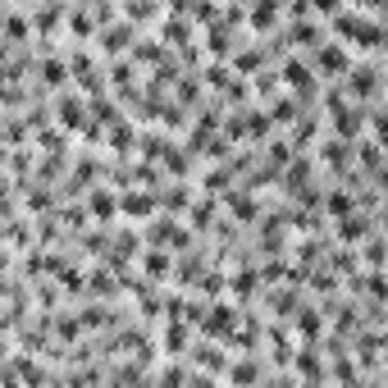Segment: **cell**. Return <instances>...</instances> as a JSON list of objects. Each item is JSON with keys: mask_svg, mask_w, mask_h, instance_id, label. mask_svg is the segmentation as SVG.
<instances>
[{"mask_svg": "<svg viewBox=\"0 0 388 388\" xmlns=\"http://www.w3.org/2000/svg\"><path fill=\"white\" fill-rule=\"evenodd\" d=\"M334 32L343 37V42H361V46H380L384 42V28L375 23V18H356V14H338Z\"/></svg>", "mask_w": 388, "mask_h": 388, "instance_id": "obj_1", "label": "cell"}, {"mask_svg": "<svg viewBox=\"0 0 388 388\" xmlns=\"http://www.w3.org/2000/svg\"><path fill=\"white\" fill-rule=\"evenodd\" d=\"M119 210H123L128 219H151V215H155V201L147 197V192H123V197H119Z\"/></svg>", "mask_w": 388, "mask_h": 388, "instance_id": "obj_2", "label": "cell"}, {"mask_svg": "<svg viewBox=\"0 0 388 388\" xmlns=\"http://www.w3.org/2000/svg\"><path fill=\"white\" fill-rule=\"evenodd\" d=\"M279 78H284V83H293V87H302V96L315 92V73H310L302 60H288L284 69H279Z\"/></svg>", "mask_w": 388, "mask_h": 388, "instance_id": "obj_3", "label": "cell"}, {"mask_svg": "<svg viewBox=\"0 0 388 388\" xmlns=\"http://www.w3.org/2000/svg\"><path fill=\"white\" fill-rule=\"evenodd\" d=\"M315 69L329 73V78H334V73H347V46H325V51L315 55Z\"/></svg>", "mask_w": 388, "mask_h": 388, "instance_id": "obj_4", "label": "cell"}, {"mask_svg": "<svg viewBox=\"0 0 388 388\" xmlns=\"http://www.w3.org/2000/svg\"><path fill=\"white\" fill-rule=\"evenodd\" d=\"M183 242H188V233H183L178 224H155V233H151V247H160V251L183 247Z\"/></svg>", "mask_w": 388, "mask_h": 388, "instance_id": "obj_5", "label": "cell"}, {"mask_svg": "<svg viewBox=\"0 0 388 388\" xmlns=\"http://www.w3.org/2000/svg\"><path fill=\"white\" fill-rule=\"evenodd\" d=\"M183 347H188V320H169V329H164V352L183 356Z\"/></svg>", "mask_w": 388, "mask_h": 388, "instance_id": "obj_6", "label": "cell"}, {"mask_svg": "<svg viewBox=\"0 0 388 388\" xmlns=\"http://www.w3.org/2000/svg\"><path fill=\"white\" fill-rule=\"evenodd\" d=\"M229 210H233V219H247V224L256 219V201H251L247 192H233V197H229Z\"/></svg>", "mask_w": 388, "mask_h": 388, "instance_id": "obj_7", "label": "cell"}, {"mask_svg": "<svg viewBox=\"0 0 388 388\" xmlns=\"http://www.w3.org/2000/svg\"><path fill=\"white\" fill-rule=\"evenodd\" d=\"M87 210H92L96 219H110L114 215V197L110 192H92V197H87Z\"/></svg>", "mask_w": 388, "mask_h": 388, "instance_id": "obj_8", "label": "cell"}, {"mask_svg": "<svg viewBox=\"0 0 388 388\" xmlns=\"http://www.w3.org/2000/svg\"><path fill=\"white\" fill-rule=\"evenodd\" d=\"M233 69H238V73H256V69H260V51H238Z\"/></svg>", "mask_w": 388, "mask_h": 388, "instance_id": "obj_9", "label": "cell"}, {"mask_svg": "<svg viewBox=\"0 0 388 388\" xmlns=\"http://www.w3.org/2000/svg\"><path fill=\"white\" fill-rule=\"evenodd\" d=\"M60 119H64V128H78V123H83V105L78 101H60Z\"/></svg>", "mask_w": 388, "mask_h": 388, "instance_id": "obj_10", "label": "cell"}, {"mask_svg": "<svg viewBox=\"0 0 388 388\" xmlns=\"http://www.w3.org/2000/svg\"><path fill=\"white\" fill-rule=\"evenodd\" d=\"M361 233H365V219H343V224H338V238H343V242H356V238H361Z\"/></svg>", "mask_w": 388, "mask_h": 388, "instance_id": "obj_11", "label": "cell"}, {"mask_svg": "<svg viewBox=\"0 0 388 388\" xmlns=\"http://www.w3.org/2000/svg\"><path fill=\"white\" fill-rule=\"evenodd\" d=\"M361 160H365V169H370L375 178H380V164H384V155H380V147H375V142H365V147H361Z\"/></svg>", "mask_w": 388, "mask_h": 388, "instance_id": "obj_12", "label": "cell"}, {"mask_svg": "<svg viewBox=\"0 0 388 388\" xmlns=\"http://www.w3.org/2000/svg\"><path fill=\"white\" fill-rule=\"evenodd\" d=\"M256 365H251V361H238V365H229V380H238V384H251V380H256Z\"/></svg>", "mask_w": 388, "mask_h": 388, "instance_id": "obj_13", "label": "cell"}, {"mask_svg": "<svg viewBox=\"0 0 388 388\" xmlns=\"http://www.w3.org/2000/svg\"><path fill=\"white\" fill-rule=\"evenodd\" d=\"M293 42H297V46H315V42H320V28L297 23V28H293Z\"/></svg>", "mask_w": 388, "mask_h": 388, "instance_id": "obj_14", "label": "cell"}, {"mask_svg": "<svg viewBox=\"0 0 388 388\" xmlns=\"http://www.w3.org/2000/svg\"><path fill=\"white\" fill-rule=\"evenodd\" d=\"M147 274H151V279L169 274V256H160V251H151V256H147Z\"/></svg>", "mask_w": 388, "mask_h": 388, "instance_id": "obj_15", "label": "cell"}, {"mask_svg": "<svg viewBox=\"0 0 388 388\" xmlns=\"http://www.w3.org/2000/svg\"><path fill=\"white\" fill-rule=\"evenodd\" d=\"M297 325H302V334H306V338H315L320 329H325V320H320L315 310H302V320H297Z\"/></svg>", "mask_w": 388, "mask_h": 388, "instance_id": "obj_16", "label": "cell"}, {"mask_svg": "<svg viewBox=\"0 0 388 388\" xmlns=\"http://www.w3.org/2000/svg\"><path fill=\"white\" fill-rule=\"evenodd\" d=\"M352 206H356V201L347 197V192H334V197H329V215H347Z\"/></svg>", "mask_w": 388, "mask_h": 388, "instance_id": "obj_17", "label": "cell"}, {"mask_svg": "<svg viewBox=\"0 0 388 388\" xmlns=\"http://www.w3.org/2000/svg\"><path fill=\"white\" fill-rule=\"evenodd\" d=\"M233 293L251 297V293H256V274H233Z\"/></svg>", "mask_w": 388, "mask_h": 388, "instance_id": "obj_18", "label": "cell"}, {"mask_svg": "<svg viewBox=\"0 0 388 388\" xmlns=\"http://www.w3.org/2000/svg\"><path fill=\"white\" fill-rule=\"evenodd\" d=\"M164 42H188V23H183V18L164 23Z\"/></svg>", "mask_w": 388, "mask_h": 388, "instance_id": "obj_19", "label": "cell"}, {"mask_svg": "<svg viewBox=\"0 0 388 388\" xmlns=\"http://www.w3.org/2000/svg\"><path fill=\"white\" fill-rule=\"evenodd\" d=\"M297 365H302V375H306V380H320V361L310 356V347H306L302 356H297Z\"/></svg>", "mask_w": 388, "mask_h": 388, "instance_id": "obj_20", "label": "cell"}, {"mask_svg": "<svg viewBox=\"0 0 388 388\" xmlns=\"http://www.w3.org/2000/svg\"><path fill=\"white\" fill-rule=\"evenodd\" d=\"M119 46H128V28H114V32L105 37V51H119Z\"/></svg>", "mask_w": 388, "mask_h": 388, "instance_id": "obj_21", "label": "cell"}, {"mask_svg": "<svg viewBox=\"0 0 388 388\" xmlns=\"http://www.w3.org/2000/svg\"><path fill=\"white\" fill-rule=\"evenodd\" d=\"M110 142H114V147H119V151H123V147H133V133H128V123H119V128H114V138H110Z\"/></svg>", "mask_w": 388, "mask_h": 388, "instance_id": "obj_22", "label": "cell"}, {"mask_svg": "<svg viewBox=\"0 0 388 388\" xmlns=\"http://www.w3.org/2000/svg\"><path fill=\"white\" fill-rule=\"evenodd\" d=\"M183 201H188V192H183V188L164 192V206H169V210H183Z\"/></svg>", "mask_w": 388, "mask_h": 388, "instance_id": "obj_23", "label": "cell"}, {"mask_svg": "<svg viewBox=\"0 0 388 388\" xmlns=\"http://www.w3.org/2000/svg\"><path fill=\"white\" fill-rule=\"evenodd\" d=\"M73 37H92V18L87 14H73Z\"/></svg>", "mask_w": 388, "mask_h": 388, "instance_id": "obj_24", "label": "cell"}, {"mask_svg": "<svg viewBox=\"0 0 388 388\" xmlns=\"http://www.w3.org/2000/svg\"><path fill=\"white\" fill-rule=\"evenodd\" d=\"M293 114H297V110H293V105H288V101H279V105H274V123H288V119H293Z\"/></svg>", "mask_w": 388, "mask_h": 388, "instance_id": "obj_25", "label": "cell"}, {"mask_svg": "<svg viewBox=\"0 0 388 388\" xmlns=\"http://www.w3.org/2000/svg\"><path fill=\"white\" fill-rule=\"evenodd\" d=\"M9 37H28V18H18V14L9 18Z\"/></svg>", "mask_w": 388, "mask_h": 388, "instance_id": "obj_26", "label": "cell"}, {"mask_svg": "<svg viewBox=\"0 0 388 388\" xmlns=\"http://www.w3.org/2000/svg\"><path fill=\"white\" fill-rule=\"evenodd\" d=\"M42 73H46V83H60V78H64V64H55V60H51Z\"/></svg>", "mask_w": 388, "mask_h": 388, "instance_id": "obj_27", "label": "cell"}, {"mask_svg": "<svg viewBox=\"0 0 388 388\" xmlns=\"http://www.w3.org/2000/svg\"><path fill=\"white\" fill-rule=\"evenodd\" d=\"M338 5H343V0H310V9H320V14H334Z\"/></svg>", "mask_w": 388, "mask_h": 388, "instance_id": "obj_28", "label": "cell"}, {"mask_svg": "<svg viewBox=\"0 0 388 388\" xmlns=\"http://www.w3.org/2000/svg\"><path fill=\"white\" fill-rule=\"evenodd\" d=\"M210 215H215V210H210V201H201V206H197V215H192V219H197V224H210Z\"/></svg>", "mask_w": 388, "mask_h": 388, "instance_id": "obj_29", "label": "cell"}, {"mask_svg": "<svg viewBox=\"0 0 388 388\" xmlns=\"http://www.w3.org/2000/svg\"><path fill=\"white\" fill-rule=\"evenodd\" d=\"M356 5H365V9H370V14H375V18H380V9H384V0H356Z\"/></svg>", "mask_w": 388, "mask_h": 388, "instance_id": "obj_30", "label": "cell"}]
</instances>
